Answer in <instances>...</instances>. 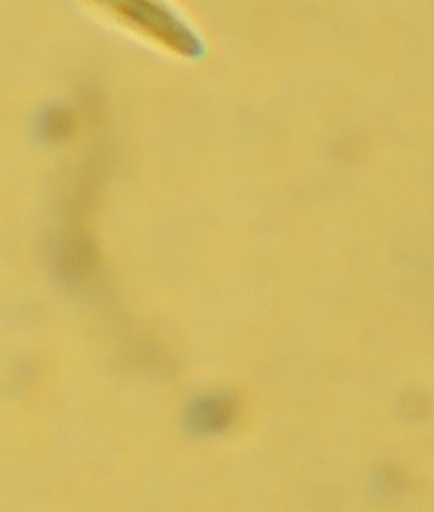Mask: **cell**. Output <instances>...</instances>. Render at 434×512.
Returning <instances> with one entry per match:
<instances>
[{
	"instance_id": "6da1fadb",
	"label": "cell",
	"mask_w": 434,
	"mask_h": 512,
	"mask_svg": "<svg viewBox=\"0 0 434 512\" xmlns=\"http://www.w3.org/2000/svg\"><path fill=\"white\" fill-rule=\"evenodd\" d=\"M119 18L135 32L180 54H192L197 47L194 35L182 20L158 0H90Z\"/></svg>"
},
{
	"instance_id": "7a4b0ae2",
	"label": "cell",
	"mask_w": 434,
	"mask_h": 512,
	"mask_svg": "<svg viewBox=\"0 0 434 512\" xmlns=\"http://www.w3.org/2000/svg\"><path fill=\"white\" fill-rule=\"evenodd\" d=\"M53 268L63 282H84L98 265V252L90 237L80 228L72 227L53 243Z\"/></svg>"
},
{
	"instance_id": "3957f363",
	"label": "cell",
	"mask_w": 434,
	"mask_h": 512,
	"mask_svg": "<svg viewBox=\"0 0 434 512\" xmlns=\"http://www.w3.org/2000/svg\"><path fill=\"white\" fill-rule=\"evenodd\" d=\"M237 415V403L228 394H207L188 406L185 427L195 436H213L225 432Z\"/></svg>"
},
{
	"instance_id": "277c9868",
	"label": "cell",
	"mask_w": 434,
	"mask_h": 512,
	"mask_svg": "<svg viewBox=\"0 0 434 512\" xmlns=\"http://www.w3.org/2000/svg\"><path fill=\"white\" fill-rule=\"evenodd\" d=\"M74 129V122L68 111L53 108L41 117L38 126V134L45 143H62Z\"/></svg>"
}]
</instances>
